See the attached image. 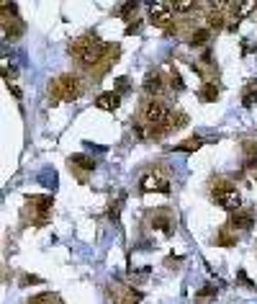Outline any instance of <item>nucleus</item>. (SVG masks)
<instances>
[{"instance_id": "nucleus-1", "label": "nucleus", "mask_w": 257, "mask_h": 304, "mask_svg": "<svg viewBox=\"0 0 257 304\" xmlns=\"http://www.w3.org/2000/svg\"><path fill=\"white\" fill-rule=\"evenodd\" d=\"M108 49L111 47H108V44H103L98 36H83V39H78V41L70 44V52L78 54L83 59V65H95V62H100V57L108 52Z\"/></svg>"}, {"instance_id": "nucleus-2", "label": "nucleus", "mask_w": 257, "mask_h": 304, "mask_svg": "<svg viewBox=\"0 0 257 304\" xmlns=\"http://www.w3.org/2000/svg\"><path fill=\"white\" fill-rule=\"evenodd\" d=\"M144 119L152 127H160V129H170L172 127V111L162 101H157V98L144 103Z\"/></svg>"}, {"instance_id": "nucleus-3", "label": "nucleus", "mask_w": 257, "mask_h": 304, "mask_svg": "<svg viewBox=\"0 0 257 304\" xmlns=\"http://www.w3.org/2000/svg\"><path fill=\"white\" fill-rule=\"evenodd\" d=\"M214 201L219 206H224L226 211H239L242 196H239V191L229 183V180H221V183L214 186Z\"/></svg>"}, {"instance_id": "nucleus-4", "label": "nucleus", "mask_w": 257, "mask_h": 304, "mask_svg": "<svg viewBox=\"0 0 257 304\" xmlns=\"http://www.w3.org/2000/svg\"><path fill=\"white\" fill-rule=\"evenodd\" d=\"M52 88L59 93L62 101H75L80 96V83H78V78H72V75H62L59 80H54Z\"/></svg>"}, {"instance_id": "nucleus-5", "label": "nucleus", "mask_w": 257, "mask_h": 304, "mask_svg": "<svg viewBox=\"0 0 257 304\" xmlns=\"http://www.w3.org/2000/svg\"><path fill=\"white\" fill-rule=\"evenodd\" d=\"M172 3H165V0H155V3H149V16H152L155 23L160 26H168L170 18H172Z\"/></svg>"}, {"instance_id": "nucleus-6", "label": "nucleus", "mask_w": 257, "mask_h": 304, "mask_svg": "<svg viewBox=\"0 0 257 304\" xmlns=\"http://www.w3.org/2000/svg\"><path fill=\"white\" fill-rule=\"evenodd\" d=\"M139 188L142 191H162V193H170V183L168 180H162L160 175H155V173H147L144 178H142V183H139Z\"/></svg>"}, {"instance_id": "nucleus-7", "label": "nucleus", "mask_w": 257, "mask_h": 304, "mask_svg": "<svg viewBox=\"0 0 257 304\" xmlns=\"http://www.w3.org/2000/svg\"><path fill=\"white\" fill-rule=\"evenodd\" d=\"M252 224H255V211L252 209H245V211L232 214V227L234 230H252Z\"/></svg>"}, {"instance_id": "nucleus-8", "label": "nucleus", "mask_w": 257, "mask_h": 304, "mask_svg": "<svg viewBox=\"0 0 257 304\" xmlns=\"http://www.w3.org/2000/svg\"><path fill=\"white\" fill-rule=\"evenodd\" d=\"M144 90H147L149 96H155V93H160V90H162V75L157 70H149L144 75Z\"/></svg>"}, {"instance_id": "nucleus-9", "label": "nucleus", "mask_w": 257, "mask_h": 304, "mask_svg": "<svg viewBox=\"0 0 257 304\" xmlns=\"http://www.w3.org/2000/svg\"><path fill=\"white\" fill-rule=\"evenodd\" d=\"M118 103H121L118 93H100V96L95 98V106H98L100 111H116Z\"/></svg>"}, {"instance_id": "nucleus-10", "label": "nucleus", "mask_w": 257, "mask_h": 304, "mask_svg": "<svg viewBox=\"0 0 257 304\" xmlns=\"http://www.w3.org/2000/svg\"><path fill=\"white\" fill-rule=\"evenodd\" d=\"M208 39H211V28H195L193 36H190V44L193 47H206Z\"/></svg>"}, {"instance_id": "nucleus-11", "label": "nucleus", "mask_w": 257, "mask_h": 304, "mask_svg": "<svg viewBox=\"0 0 257 304\" xmlns=\"http://www.w3.org/2000/svg\"><path fill=\"white\" fill-rule=\"evenodd\" d=\"M70 162H72V165H78L80 170H87V173H93V170H95V160H93V157H87V155H75Z\"/></svg>"}, {"instance_id": "nucleus-12", "label": "nucleus", "mask_w": 257, "mask_h": 304, "mask_svg": "<svg viewBox=\"0 0 257 304\" xmlns=\"http://www.w3.org/2000/svg\"><path fill=\"white\" fill-rule=\"evenodd\" d=\"M201 98L208 101V103H211V101H216V98H219V88H216L214 83H206L203 90H201Z\"/></svg>"}, {"instance_id": "nucleus-13", "label": "nucleus", "mask_w": 257, "mask_h": 304, "mask_svg": "<svg viewBox=\"0 0 257 304\" xmlns=\"http://www.w3.org/2000/svg\"><path fill=\"white\" fill-rule=\"evenodd\" d=\"M193 8H195L193 0H175V3H172V10H175V13H188V10H193Z\"/></svg>"}, {"instance_id": "nucleus-14", "label": "nucleus", "mask_w": 257, "mask_h": 304, "mask_svg": "<svg viewBox=\"0 0 257 304\" xmlns=\"http://www.w3.org/2000/svg\"><path fill=\"white\" fill-rule=\"evenodd\" d=\"M245 150H247V155H250V160H247V168H255V165H257V145L245 142Z\"/></svg>"}, {"instance_id": "nucleus-15", "label": "nucleus", "mask_w": 257, "mask_h": 304, "mask_svg": "<svg viewBox=\"0 0 257 304\" xmlns=\"http://www.w3.org/2000/svg\"><path fill=\"white\" fill-rule=\"evenodd\" d=\"M252 8H255V3H237V5H234V16H237V21H239V18H245Z\"/></svg>"}, {"instance_id": "nucleus-16", "label": "nucleus", "mask_w": 257, "mask_h": 304, "mask_svg": "<svg viewBox=\"0 0 257 304\" xmlns=\"http://www.w3.org/2000/svg\"><path fill=\"white\" fill-rule=\"evenodd\" d=\"M255 101H257V83H250L245 93V106H255Z\"/></svg>"}, {"instance_id": "nucleus-17", "label": "nucleus", "mask_w": 257, "mask_h": 304, "mask_svg": "<svg viewBox=\"0 0 257 304\" xmlns=\"http://www.w3.org/2000/svg\"><path fill=\"white\" fill-rule=\"evenodd\" d=\"M216 294V289L214 286H203L201 292H198V304H206V302H211V297Z\"/></svg>"}, {"instance_id": "nucleus-18", "label": "nucleus", "mask_w": 257, "mask_h": 304, "mask_svg": "<svg viewBox=\"0 0 257 304\" xmlns=\"http://www.w3.org/2000/svg\"><path fill=\"white\" fill-rule=\"evenodd\" d=\"M208 28H224L221 13H211V16H208Z\"/></svg>"}, {"instance_id": "nucleus-19", "label": "nucleus", "mask_w": 257, "mask_h": 304, "mask_svg": "<svg viewBox=\"0 0 257 304\" xmlns=\"http://www.w3.org/2000/svg\"><path fill=\"white\" fill-rule=\"evenodd\" d=\"M131 13H137V3H124V5H121V10H118V16L121 18H129Z\"/></svg>"}, {"instance_id": "nucleus-20", "label": "nucleus", "mask_w": 257, "mask_h": 304, "mask_svg": "<svg viewBox=\"0 0 257 304\" xmlns=\"http://www.w3.org/2000/svg\"><path fill=\"white\" fill-rule=\"evenodd\" d=\"M170 83H172V88H177V90H183V88H185V83H183V78H180V72H177V70L170 72Z\"/></svg>"}, {"instance_id": "nucleus-21", "label": "nucleus", "mask_w": 257, "mask_h": 304, "mask_svg": "<svg viewBox=\"0 0 257 304\" xmlns=\"http://www.w3.org/2000/svg\"><path fill=\"white\" fill-rule=\"evenodd\" d=\"M52 204H54V199H52V196H44V199L39 201V214H47V211L52 209Z\"/></svg>"}, {"instance_id": "nucleus-22", "label": "nucleus", "mask_w": 257, "mask_h": 304, "mask_svg": "<svg viewBox=\"0 0 257 304\" xmlns=\"http://www.w3.org/2000/svg\"><path fill=\"white\" fill-rule=\"evenodd\" d=\"M121 204H124V196H121V199L116 201V206L108 209V219H111V222H118V209H121Z\"/></svg>"}, {"instance_id": "nucleus-23", "label": "nucleus", "mask_w": 257, "mask_h": 304, "mask_svg": "<svg viewBox=\"0 0 257 304\" xmlns=\"http://www.w3.org/2000/svg\"><path fill=\"white\" fill-rule=\"evenodd\" d=\"M198 147H201V140H195V137L188 140V142H183V145H177V150H198Z\"/></svg>"}, {"instance_id": "nucleus-24", "label": "nucleus", "mask_w": 257, "mask_h": 304, "mask_svg": "<svg viewBox=\"0 0 257 304\" xmlns=\"http://www.w3.org/2000/svg\"><path fill=\"white\" fill-rule=\"evenodd\" d=\"M216 242H219V245H234V237H229L226 232H221V237H219Z\"/></svg>"}, {"instance_id": "nucleus-25", "label": "nucleus", "mask_w": 257, "mask_h": 304, "mask_svg": "<svg viewBox=\"0 0 257 304\" xmlns=\"http://www.w3.org/2000/svg\"><path fill=\"white\" fill-rule=\"evenodd\" d=\"M139 28H142V23H139V21H134V23H129L126 34H129V36H131V34H139Z\"/></svg>"}, {"instance_id": "nucleus-26", "label": "nucleus", "mask_w": 257, "mask_h": 304, "mask_svg": "<svg viewBox=\"0 0 257 304\" xmlns=\"http://www.w3.org/2000/svg\"><path fill=\"white\" fill-rule=\"evenodd\" d=\"M3 13H16V3H3Z\"/></svg>"}, {"instance_id": "nucleus-27", "label": "nucleus", "mask_w": 257, "mask_h": 304, "mask_svg": "<svg viewBox=\"0 0 257 304\" xmlns=\"http://www.w3.org/2000/svg\"><path fill=\"white\" fill-rule=\"evenodd\" d=\"M116 85H118L121 90H124V88H129V80H126V78H118V80H116Z\"/></svg>"}]
</instances>
